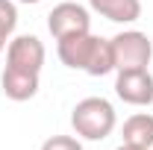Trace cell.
Segmentation results:
<instances>
[{
    "label": "cell",
    "mask_w": 153,
    "mask_h": 150,
    "mask_svg": "<svg viewBox=\"0 0 153 150\" xmlns=\"http://www.w3.org/2000/svg\"><path fill=\"white\" fill-rule=\"evenodd\" d=\"M115 71V56H112V41L109 38L97 36V44L88 56V65H85V74L88 76H106Z\"/></svg>",
    "instance_id": "cell-10"
},
{
    "label": "cell",
    "mask_w": 153,
    "mask_h": 150,
    "mask_svg": "<svg viewBox=\"0 0 153 150\" xmlns=\"http://www.w3.org/2000/svg\"><path fill=\"white\" fill-rule=\"evenodd\" d=\"M0 88L9 100L15 103H24V100H33L38 94V74H30V71H18V68H3L0 74Z\"/></svg>",
    "instance_id": "cell-7"
},
{
    "label": "cell",
    "mask_w": 153,
    "mask_h": 150,
    "mask_svg": "<svg viewBox=\"0 0 153 150\" xmlns=\"http://www.w3.org/2000/svg\"><path fill=\"white\" fill-rule=\"evenodd\" d=\"M121 144H133V147H153V115L150 112H135L124 121L121 130Z\"/></svg>",
    "instance_id": "cell-9"
},
{
    "label": "cell",
    "mask_w": 153,
    "mask_h": 150,
    "mask_svg": "<svg viewBox=\"0 0 153 150\" xmlns=\"http://www.w3.org/2000/svg\"><path fill=\"white\" fill-rule=\"evenodd\" d=\"M71 127L85 141H103L118 127L115 106L106 97H82L74 109H71Z\"/></svg>",
    "instance_id": "cell-1"
},
{
    "label": "cell",
    "mask_w": 153,
    "mask_h": 150,
    "mask_svg": "<svg viewBox=\"0 0 153 150\" xmlns=\"http://www.w3.org/2000/svg\"><path fill=\"white\" fill-rule=\"evenodd\" d=\"M88 6L115 24H133L141 18V0H88Z\"/></svg>",
    "instance_id": "cell-8"
},
{
    "label": "cell",
    "mask_w": 153,
    "mask_h": 150,
    "mask_svg": "<svg viewBox=\"0 0 153 150\" xmlns=\"http://www.w3.org/2000/svg\"><path fill=\"white\" fill-rule=\"evenodd\" d=\"M118 150H147V147H133V144H121Z\"/></svg>",
    "instance_id": "cell-13"
},
{
    "label": "cell",
    "mask_w": 153,
    "mask_h": 150,
    "mask_svg": "<svg viewBox=\"0 0 153 150\" xmlns=\"http://www.w3.org/2000/svg\"><path fill=\"white\" fill-rule=\"evenodd\" d=\"M115 94L130 106H150L153 103V74L147 68L115 71Z\"/></svg>",
    "instance_id": "cell-4"
},
{
    "label": "cell",
    "mask_w": 153,
    "mask_h": 150,
    "mask_svg": "<svg viewBox=\"0 0 153 150\" xmlns=\"http://www.w3.org/2000/svg\"><path fill=\"white\" fill-rule=\"evenodd\" d=\"M97 44V36L91 33H76V36H65L56 41V53H59V62L71 71H85L88 65V56Z\"/></svg>",
    "instance_id": "cell-6"
},
{
    "label": "cell",
    "mask_w": 153,
    "mask_h": 150,
    "mask_svg": "<svg viewBox=\"0 0 153 150\" xmlns=\"http://www.w3.org/2000/svg\"><path fill=\"white\" fill-rule=\"evenodd\" d=\"M41 150H82V141L74 138V135H50Z\"/></svg>",
    "instance_id": "cell-12"
},
{
    "label": "cell",
    "mask_w": 153,
    "mask_h": 150,
    "mask_svg": "<svg viewBox=\"0 0 153 150\" xmlns=\"http://www.w3.org/2000/svg\"><path fill=\"white\" fill-rule=\"evenodd\" d=\"M47 30H50V36L56 38V41L65 38V36H76V33H91V15H88L85 6L65 0V3H56L50 9Z\"/></svg>",
    "instance_id": "cell-3"
},
{
    "label": "cell",
    "mask_w": 153,
    "mask_h": 150,
    "mask_svg": "<svg viewBox=\"0 0 153 150\" xmlns=\"http://www.w3.org/2000/svg\"><path fill=\"white\" fill-rule=\"evenodd\" d=\"M18 3H41V0H18Z\"/></svg>",
    "instance_id": "cell-14"
},
{
    "label": "cell",
    "mask_w": 153,
    "mask_h": 150,
    "mask_svg": "<svg viewBox=\"0 0 153 150\" xmlns=\"http://www.w3.org/2000/svg\"><path fill=\"white\" fill-rule=\"evenodd\" d=\"M44 56H47V50L38 36H12L9 47H6V65L18 68V71H30V74H41Z\"/></svg>",
    "instance_id": "cell-5"
},
{
    "label": "cell",
    "mask_w": 153,
    "mask_h": 150,
    "mask_svg": "<svg viewBox=\"0 0 153 150\" xmlns=\"http://www.w3.org/2000/svg\"><path fill=\"white\" fill-rule=\"evenodd\" d=\"M112 41L115 71H130V68H147L153 59V41L141 30H124Z\"/></svg>",
    "instance_id": "cell-2"
},
{
    "label": "cell",
    "mask_w": 153,
    "mask_h": 150,
    "mask_svg": "<svg viewBox=\"0 0 153 150\" xmlns=\"http://www.w3.org/2000/svg\"><path fill=\"white\" fill-rule=\"evenodd\" d=\"M18 27V6L15 0H0V53L9 47V41L15 36Z\"/></svg>",
    "instance_id": "cell-11"
}]
</instances>
